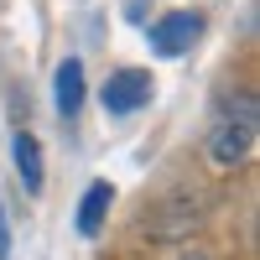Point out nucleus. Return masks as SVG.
I'll list each match as a JSON object with an SVG mask.
<instances>
[{
  "label": "nucleus",
  "mask_w": 260,
  "mask_h": 260,
  "mask_svg": "<svg viewBox=\"0 0 260 260\" xmlns=\"http://www.w3.org/2000/svg\"><path fill=\"white\" fill-rule=\"evenodd\" d=\"M260 141V110H255V94H229L208 120V161L219 172H234L250 161V151Z\"/></svg>",
  "instance_id": "f257e3e1"
},
{
  "label": "nucleus",
  "mask_w": 260,
  "mask_h": 260,
  "mask_svg": "<svg viewBox=\"0 0 260 260\" xmlns=\"http://www.w3.org/2000/svg\"><path fill=\"white\" fill-rule=\"evenodd\" d=\"M151 94H156V78H151L146 68H115L110 78L99 83V104H104V115H115V120L146 110Z\"/></svg>",
  "instance_id": "f03ea898"
},
{
  "label": "nucleus",
  "mask_w": 260,
  "mask_h": 260,
  "mask_svg": "<svg viewBox=\"0 0 260 260\" xmlns=\"http://www.w3.org/2000/svg\"><path fill=\"white\" fill-rule=\"evenodd\" d=\"M198 37H203V16L198 11H167L161 21H151V31H146L156 57H182V52H192Z\"/></svg>",
  "instance_id": "7ed1b4c3"
},
{
  "label": "nucleus",
  "mask_w": 260,
  "mask_h": 260,
  "mask_svg": "<svg viewBox=\"0 0 260 260\" xmlns=\"http://www.w3.org/2000/svg\"><path fill=\"white\" fill-rule=\"evenodd\" d=\"M83 94H89V73H83V62L78 57H62L57 73H52V104H57V115L62 120H78Z\"/></svg>",
  "instance_id": "20e7f679"
},
{
  "label": "nucleus",
  "mask_w": 260,
  "mask_h": 260,
  "mask_svg": "<svg viewBox=\"0 0 260 260\" xmlns=\"http://www.w3.org/2000/svg\"><path fill=\"white\" fill-rule=\"evenodd\" d=\"M110 208H115V182H89L83 187V198H78V234L83 240H94V234L104 229V219H110Z\"/></svg>",
  "instance_id": "39448f33"
},
{
  "label": "nucleus",
  "mask_w": 260,
  "mask_h": 260,
  "mask_svg": "<svg viewBox=\"0 0 260 260\" xmlns=\"http://www.w3.org/2000/svg\"><path fill=\"white\" fill-rule=\"evenodd\" d=\"M11 161H16V177L26 192H42V182H47V167H42V141L31 136V130H16L11 141Z\"/></svg>",
  "instance_id": "423d86ee"
},
{
  "label": "nucleus",
  "mask_w": 260,
  "mask_h": 260,
  "mask_svg": "<svg viewBox=\"0 0 260 260\" xmlns=\"http://www.w3.org/2000/svg\"><path fill=\"white\" fill-rule=\"evenodd\" d=\"M0 260H11V213H6V198H0Z\"/></svg>",
  "instance_id": "0eeeda50"
},
{
  "label": "nucleus",
  "mask_w": 260,
  "mask_h": 260,
  "mask_svg": "<svg viewBox=\"0 0 260 260\" xmlns=\"http://www.w3.org/2000/svg\"><path fill=\"white\" fill-rule=\"evenodd\" d=\"M182 260H208V255H182Z\"/></svg>",
  "instance_id": "6e6552de"
}]
</instances>
